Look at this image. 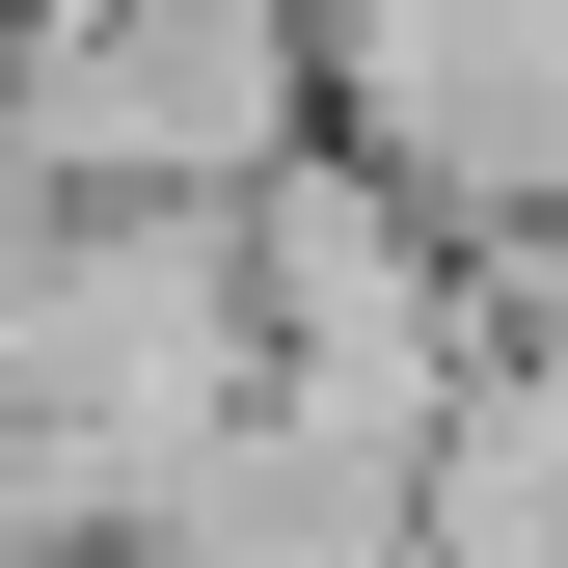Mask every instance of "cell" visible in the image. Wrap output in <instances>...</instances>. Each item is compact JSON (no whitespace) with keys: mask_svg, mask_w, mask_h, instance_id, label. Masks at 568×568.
Here are the masks:
<instances>
[{"mask_svg":"<svg viewBox=\"0 0 568 568\" xmlns=\"http://www.w3.org/2000/svg\"><path fill=\"white\" fill-rule=\"evenodd\" d=\"M325 135L487 244V298L568 271V0H325Z\"/></svg>","mask_w":568,"mask_h":568,"instance_id":"cell-3","label":"cell"},{"mask_svg":"<svg viewBox=\"0 0 568 568\" xmlns=\"http://www.w3.org/2000/svg\"><path fill=\"white\" fill-rule=\"evenodd\" d=\"M325 135V0H0V190H244Z\"/></svg>","mask_w":568,"mask_h":568,"instance_id":"cell-2","label":"cell"},{"mask_svg":"<svg viewBox=\"0 0 568 568\" xmlns=\"http://www.w3.org/2000/svg\"><path fill=\"white\" fill-rule=\"evenodd\" d=\"M217 217H244V352H271V406L434 487L460 379H487V244H460L406 163H352V135H271Z\"/></svg>","mask_w":568,"mask_h":568,"instance_id":"cell-1","label":"cell"}]
</instances>
